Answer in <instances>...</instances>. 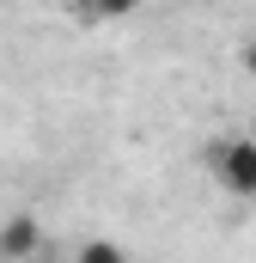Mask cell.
Listing matches in <instances>:
<instances>
[{
  "label": "cell",
  "instance_id": "1",
  "mask_svg": "<svg viewBox=\"0 0 256 263\" xmlns=\"http://www.w3.org/2000/svg\"><path fill=\"white\" fill-rule=\"evenodd\" d=\"M214 178L232 196H256V141H220L214 147Z\"/></svg>",
  "mask_w": 256,
  "mask_h": 263
},
{
  "label": "cell",
  "instance_id": "6",
  "mask_svg": "<svg viewBox=\"0 0 256 263\" xmlns=\"http://www.w3.org/2000/svg\"><path fill=\"white\" fill-rule=\"evenodd\" d=\"M73 6H79V0H73Z\"/></svg>",
  "mask_w": 256,
  "mask_h": 263
},
{
  "label": "cell",
  "instance_id": "5",
  "mask_svg": "<svg viewBox=\"0 0 256 263\" xmlns=\"http://www.w3.org/2000/svg\"><path fill=\"white\" fill-rule=\"evenodd\" d=\"M244 73H250V80H256V37H250V43H244Z\"/></svg>",
  "mask_w": 256,
  "mask_h": 263
},
{
  "label": "cell",
  "instance_id": "3",
  "mask_svg": "<svg viewBox=\"0 0 256 263\" xmlns=\"http://www.w3.org/2000/svg\"><path fill=\"white\" fill-rule=\"evenodd\" d=\"M73 263H128V251L116 245V239H86V245H79V257H73Z\"/></svg>",
  "mask_w": 256,
  "mask_h": 263
},
{
  "label": "cell",
  "instance_id": "4",
  "mask_svg": "<svg viewBox=\"0 0 256 263\" xmlns=\"http://www.w3.org/2000/svg\"><path fill=\"white\" fill-rule=\"evenodd\" d=\"M140 0H92V12H104V18H128Z\"/></svg>",
  "mask_w": 256,
  "mask_h": 263
},
{
  "label": "cell",
  "instance_id": "2",
  "mask_svg": "<svg viewBox=\"0 0 256 263\" xmlns=\"http://www.w3.org/2000/svg\"><path fill=\"white\" fill-rule=\"evenodd\" d=\"M43 251V227H37V214H6V227H0V257L6 263H25Z\"/></svg>",
  "mask_w": 256,
  "mask_h": 263
}]
</instances>
